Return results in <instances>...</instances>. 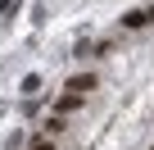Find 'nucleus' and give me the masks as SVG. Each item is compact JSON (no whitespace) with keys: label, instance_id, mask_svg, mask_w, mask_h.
Here are the masks:
<instances>
[{"label":"nucleus","instance_id":"f257e3e1","mask_svg":"<svg viewBox=\"0 0 154 150\" xmlns=\"http://www.w3.org/2000/svg\"><path fill=\"white\" fill-rule=\"evenodd\" d=\"M68 91H77V96L95 91V73H72V78H68Z\"/></svg>","mask_w":154,"mask_h":150},{"label":"nucleus","instance_id":"f03ea898","mask_svg":"<svg viewBox=\"0 0 154 150\" xmlns=\"http://www.w3.org/2000/svg\"><path fill=\"white\" fill-rule=\"evenodd\" d=\"M54 105H59V109H63V114H68V109H77V105H82V96H77V91H63V96H59V100H54Z\"/></svg>","mask_w":154,"mask_h":150},{"label":"nucleus","instance_id":"7ed1b4c3","mask_svg":"<svg viewBox=\"0 0 154 150\" xmlns=\"http://www.w3.org/2000/svg\"><path fill=\"white\" fill-rule=\"evenodd\" d=\"M122 27H145V9H131V14L122 18Z\"/></svg>","mask_w":154,"mask_h":150},{"label":"nucleus","instance_id":"20e7f679","mask_svg":"<svg viewBox=\"0 0 154 150\" xmlns=\"http://www.w3.org/2000/svg\"><path fill=\"white\" fill-rule=\"evenodd\" d=\"M27 150H54V141H50V136H36V141H32Z\"/></svg>","mask_w":154,"mask_h":150},{"label":"nucleus","instance_id":"39448f33","mask_svg":"<svg viewBox=\"0 0 154 150\" xmlns=\"http://www.w3.org/2000/svg\"><path fill=\"white\" fill-rule=\"evenodd\" d=\"M145 23H154V5H149V9H145Z\"/></svg>","mask_w":154,"mask_h":150},{"label":"nucleus","instance_id":"423d86ee","mask_svg":"<svg viewBox=\"0 0 154 150\" xmlns=\"http://www.w3.org/2000/svg\"><path fill=\"white\" fill-rule=\"evenodd\" d=\"M149 150H154V145H149Z\"/></svg>","mask_w":154,"mask_h":150}]
</instances>
